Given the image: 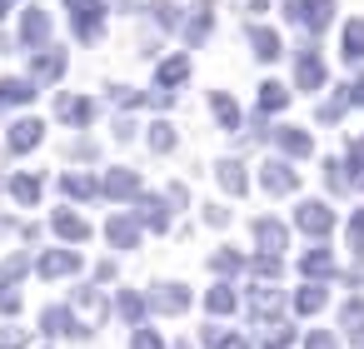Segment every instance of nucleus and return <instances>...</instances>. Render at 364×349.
<instances>
[{
    "label": "nucleus",
    "instance_id": "nucleus-10",
    "mask_svg": "<svg viewBox=\"0 0 364 349\" xmlns=\"http://www.w3.org/2000/svg\"><path fill=\"white\" fill-rule=\"evenodd\" d=\"M26 100H36L31 80H6V85H0V105H26Z\"/></svg>",
    "mask_w": 364,
    "mask_h": 349
},
{
    "label": "nucleus",
    "instance_id": "nucleus-25",
    "mask_svg": "<svg viewBox=\"0 0 364 349\" xmlns=\"http://www.w3.org/2000/svg\"><path fill=\"white\" fill-rule=\"evenodd\" d=\"M205 304H210V309H215V314H230V309H235V294H230V289H225V284H215V289H210V299H205Z\"/></svg>",
    "mask_w": 364,
    "mask_h": 349
},
{
    "label": "nucleus",
    "instance_id": "nucleus-26",
    "mask_svg": "<svg viewBox=\"0 0 364 349\" xmlns=\"http://www.w3.org/2000/svg\"><path fill=\"white\" fill-rule=\"evenodd\" d=\"M150 11H155V21H160V26H170V31L180 26V6H170V0H155Z\"/></svg>",
    "mask_w": 364,
    "mask_h": 349
},
{
    "label": "nucleus",
    "instance_id": "nucleus-31",
    "mask_svg": "<svg viewBox=\"0 0 364 349\" xmlns=\"http://www.w3.org/2000/svg\"><path fill=\"white\" fill-rule=\"evenodd\" d=\"M150 145H155V150H170V145H175V130H170V125H155Z\"/></svg>",
    "mask_w": 364,
    "mask_h": 349
},
{
    "label": "nucleus",
    "instance_id": "nucleus-20",
    "mask_svg": "<svg viewBox=\"0 0 364 349\" xmlns=\"http://www.w3.org/2000/svg\"><path fill=\"white\" fill-rule=\"evenodd\" d=\"M185 70H190V60H185V55L165 60V65H160V85H180V80H185Z\"/></svg>",
    "mask_w": 364,
    "mask_h": 349
},
{
    "label": "nucleus",
    "instance_id": "nucleus-28",
    "mask_svg": "<svg viewBox=\"0 0 364 349\" xmlns=\"http://www.w3.org/2000/svg\"><path fill=\"white\" fill-rule=\"evenodd\" d=\"M294 304H299V309H304V314H309V309H319V304H324V289H319V284H304V289H299V299H294Z\"/></svg>",
    "mask_w": 364,
    "mask_h": 349
},
{
    "label": "nucleus",
    "instance_id": "nucleus-11",
    "mask_svg": "<svg viewBox=\"0 0 364 349\" xmlns=\"http://www.w3.org/2000/svg\"><path fill=\"white\" fill-rule=\"evenodd\" d=\"M55 230H60L65 240H90V225H85L80 215H70V210H60V215H55Z\"/></svg>",
    "mask_w": 364,
    "mask_h": 349
},
{
    "label": "nucleus",
    "instance_id": "nucleus-8",
    "mask_svg": "<svg viewBox=\"0 0 364 349\" xmlns=\"http://www.w3.org/2000/svg\"><path fill=\"white\" fill-rule=\"evenodd\" d=\"M21 36H26V45L46 41V36H50V16H46V11H26V26H21Z\"/></svg>",
    "mask_w": 364,
    "mask_h": 349
},
{
    "label": "nucleus",
    "instance_id": "nucleus-6",
    "mask_svg": "<svg viewBox=\"0 0 364 349\" xmlns=\"http://www.w3.org/2000/svg\"><path fill=\"white\" fill-rule=\"evenodd\" d=\"M80 269V254L75 249H55V254H41V274H70Z\"/></svg>",
    "mask_w": 364,
    "mask_h": 349
},
{
    "label": "nucleus",
    "instance_id": "nucleus-2",
    "mask_svg": "<svg viewBox=\"0 0 364 349\" xmlns=\"http://www.w3.org/2000/svg\"><path fill=\"white\" fill-rule=\"evenodd\" d=\"M65 6L75 11V36L80 41H90V36H100V0H65Z\"/></svg>",
    "mask_w": 364,
    "mask_h": 349
},
{
    "label": "nucleus",
    "instance_id": "nucleus-39",
    "mask_svg": "<svg viewBox=\"0 0 364 349\" xmlns=\"http://www.w3.org/2000/svg\"><path fill=\"white\" fill-rule=\"evenodd\" d=\"M349 100H354V105H364V75H359V80L349 85Z\"/></svg>",
    "mask_w": 364,
    "mask_h": 349
},
{
    "label": "nucleus",
    "instance_id": "nucleus-4",
    "mask_svg": "<svg viewBox=\"0 0 364 349\" xmlns=\"http://www.w3.org/2000/svg\"><path fill=\"white\" fill-rule=\"evenodd\" d=\"M259 180H264V190H274V195H284V190H294V170H289L284 160H269Z\"/></svg>",
    "mask_w": 364,
    "mask_h": 349
},
{
    "label": "nucleus",
    "instance_id": "nucleus-18",
    "mask_svg": "<svg viewBox=\"0 0 364 349\" xmlns=\"http://www.w3.org/2000/svg\"><path fill=\"white\" fill-rule=\"evenodd\" d=\"M220 185H225L230 195H240V190H245V170H240L235 160H220Z\"/></svg>",
    "mask_w": 364,
    "mask_h": 349
},
{
    "label": "nucleus",
    "instance_id": "nucleus-14",
    "mask_svg": "<svg viewBox=\"0 0 364 349\" xmlns=\"http://www.w3.org/2000/svg\"><path fill=\"white\" fill-rule=\"evenodd\" d=\"M155 304H160V309H170V314H180V309L190 304V294H185L180 284H165V289L155 294Z\"/></svg>",
    "mask_w": 364,
    "mask_h": 349
},
{
    "label": "nucleus",
    "instance_id": "nucleus-29",
    "mask_svg": "<svg viewBox=\"0 0 364 349\" xmlns=\"http://www.w3.org/2000/svg\"><path fill=\"white\" fill-rule=\"evenodd\" d=\"M259 105H264V110H279V105H284V85H274V80H269V85H264V95H259Z\"/></svg>",
    "mask_w": 364,
    "mask_h": 349
},
{
    "label": "nucleus",
    "instance_id": "nucleus-38",
    "mask_svg": "<svg viewBox=\"0 0 364 349\" xmlns=\"http://www.w3.org/2000/svg\"><path fill=\"white\" fill-rule=\"evenodd\" d=\"M309 349H339L334 334H309Z\"/></svg>",
    "mask_w": 364,
    "mask_h": 349
},
{
    "label": "nucleus",
    "instance_id": "nucleus-7",
    "mask_svg": "<svg viewBox=\"0 0 364 349\" xmlns=\"http://www.w3.org/2000/svg\"><path fill=\"white\" fill-rule=\"evenodd\" d=\"M41 120H21V125H11V150H31V145H41Z\"/></svg>",
    "mask_w": 364,
    "mask_h": 349
},
{
    "label": "nucleus",
    "instance_id": "nucleus-35",
    "mask_svg": "<svg viewBox=\"0 0 364 349\" xmlns=\"http://www.w3.org/2000/svg\"><path fill=\"white\" fill-rule=\"evenodd\" d=\"M0 309H11V314H16V309H21V294H16V289H11V284H0Z\"/></svg>",
    "mask_w": 364,
    "mask_h": 349
},
{
    "label": "nucleus",
    "instance_id": "nucleus-13",
    "mask_svg": "<svg viewBox=\"0 0 364 349\" xmlns=\"http://www.w3.org/2000/svg\"><path fill=\"white\" fill-rule=\"evenodd\" d=\"M110 240H115L120 249H130V245L140 240V230H135V220H125V215H115V220H110Z\"/></svg>",
    "mask_w": 364,
    "mask_h": 349
},
{
    "label": "nucleus",
    "instance_id": "nucleus-21",
    "mask_svg": "<svg viewBox=\"0 0 364 349\" xmlns=\"http://www.w3.org/2000/svg\"><path fill=\"white\" fill-rule=\"evenodd\" d=\"M11 195H16L21 205H36V195H41V185H36L31 175H16V180H11Z\"/></svg>",
    "mask_w": 364,
    "mask_h": 349
},
{
    "label": "nucleus",
    "instance_id": "nucleus-3",
    "mask_svg": "<svg viewBox=\"0 0 364 349\" xmlns=\"http://www.w3.org/2000/svg\"><path fill=\"white\" fill-rule=\"evenodd\" d=\"M299 230H309V235H329V230H334V215H329L319 200H304V205H299Z\"/></svg>",
    "mask_w": 364,
    "mask_h": 349
},
{
    "label": "nucleus",
    "instance_id": "nucleus-27",
    "mask_svg": "<svg viewBox=\"0 0 364 349\" xmlns=\"http://www.w3.org/2000/svg\"><path fill=\"white\" fill-rule=\"evenodd\" d=\"M60 70H65V55H41L36 60V75H46V80H55Z\"/></svg>",
    "mask_w": 364,
    "mask_h": 349
},
{
    "label": "nucleus",
    "instance_id": "nucleus-36",
    "mask_svg": "<svg viewBox=\"0 0 364 349\" xmlns=\"http://www.w3.org/2000/svg\"><path fill=\"white\" fill-rule=\"evenodd\" d=\"M21 344H26L21 329H0V349H21Z\"/></svg>",
    "mask_w": 364,
    "mask_h": 349
},
{
    "label": "nucleus",
    "instance_id": "nucleus-22",
    "mask_svg": "<svg viewBox=\"0 0 364 349\" xmlns=\"http://www.w3.org/2000/svg\"><path fill=\"white\" fill-rule=\"evenodd\" d=\"M304 274H334L329 249H309V254H304Z\"/></svg>",
    "mask_w": 364,
    "mask_h": 349
},
{
    "label": "nucleus",
    "instance_id": "nucleus-16",
    "mask_svg": "<svg viewBox=\"0 0 364 349\" xmlns=\"http://www.w3.org/2000/svg\"><path fill=\"white\" fill-rule=\"evenodd\" d=\"M250 41H255V55H259V60H274V55H279V36H274V31H255Z\"/></svg>",
    "mask_w": 364,
    "mask_h": 349
},
{
    "label": "nucleus",
    "instance_id": "nucleus-37",
    "mask_svg": "<svg viewBox=\"0 0 364 349\" xmlns=\"http://www.w3.org/2000/svg\"><path fill=\"white\" fill-rule=\"evenodd\" d=\"M215 269H225V274H230V269H240V254H230V249H220V254H215Z\"/></svg>",
    "mask_w": 364,
    "mask_h": 349
},
{
    "label": "nucleus",
    "instance_id": "nucleus-23",
    "mask_svg": "<svg viewBox=\"0 0 364 349\" xmlns=\"http://www.w3.org/2000/svg\"><path fill=\"white\" fill-rule=\"evenodd\" d=\"M215 115H220V125H225V130H235V125H240V110H235V100H230V95H215Z\"/></svg>",
    "mask_w": 364,
    "mask_h": 349
},
{
    "label": "nucleus",
    "instance_id": "nucleus-15",
    "mask_svg": "<svg viewBox=\"0 0 364 349\" xmlns=\"http://www.w3.org/2000/svg\"><path fill=\"white\" fill-rule=\"evenodd\" d=\"M344 55H349V60L364 55V21H349V26H344Z\"/></svg>",
    "mask_w": 364,
    "mask_h": 349
},
{
    "label": "nucleus",
    "instance_id": "nucleus-1",
    "mask_svg": "<svg viewBox=\"0 0 364 349\" xmlns=\"http://www.w3.org/2000/svg\"><path fill=\"white\" fill-rule=\"evenodd\" d=\"M289 16H294L299 26L319 31V26H329V16H334V0H289Z\"/></svg>",
    "mask_w": 364,
    "mask_h": 349
},
{
    "label": "nucleus",
    "instance_id": "nucleus-12",
    "mask_svg": "<svg viewBox=\"0 0 364 349\" xmlns=\"http://www.w3.org/2000/svg\"><path fill=\"white\" fill-rule=\"evenodd\" d=\"M46 334H80V324L70 319V309H46Z\"/></svg>",
    "mask_w": 364,
    "mask_h": 349
},
{
    "label": "nucleus",
    "instance_id": "nucleus-9",
    "mask_svg": "<svg viewBox=\"0 0 364 349\" xmlns=\"http://www.w3.org/2000/svg\"><path fill=\"white\" fill-rule=\"evenodd\" d=\"M255 240L264 249H284V225L279 220H255Z\"/></svg>",
    "mask_w": 364,
    "mask_h": 349
},
{
    "label": "nucleus",
    "instance_id": "nucleus-19",
    "mask_svg": "<svg viewBox=\"0 0 364 349\" xmlns=\"http://www.w3.org/2000/svg\"><path fill=\"white\" fill-rule=\"evenodd\" d=\"M279 299H284L279 289H255V294H250V309H255V314H274Z\"/></svg>",
    "mask_w": 364,
    "mask_h": 349
},
{
    "label": "nucleus",
    "instance_id": "nucleus-33",
    "mask_svg": "<svg viewBox=\"0 0 364 349\" xmlns=\"http://www.w3.org/2000/svg\"><path fill=\"white\" fill-rule=\"evenodd\" d=\"M130 349H160V334H155V329H140V334H135V344H130Z\"/></svg>",
    "mask_w": 364,
    "mask_h": 349
},
{
    "label": "nucleus",
    "instance_id": "nucleus-34",
    "mask_svg": "<svg viewBox=\"0 0 364 349\" xmlns=\"http://www.w3.org/2000/svg\"><path fill=\"white\" fill-rule=\"evenodd\" d=\"M349 240H354V249H359V254H364V210H359V215H354V225H349Z\"/></svg>",
    "mask_w": 364,
    "mask_h": 349
},
{
    "label": "nucleus",
    "instance_id": "nucleus-24",
    "mask_svg": "<svg viewBox=\"0 0 364 349\" xmlns=\"http://www.w3.org/2000/svg\"><path fill=\"white\" fill-rule=\"evenodd\" d=\"M135 185H140V180H135V175H130V170H115V175H110V180H105V190H110V195H130V190H135Z\"/></svg>",
    "mask_w": 364,
    "mask_h": 349
},
{
    "label": "nucleus",
    "instance_id": "nucleus-30",
    "mask_svg": "<svg viewBox=\"0 0 364 349\" xmlns=\"http://www.w3.org/2000/svg\"><path fill=\"white\" fill-rule=\"evenodd\" d=\"M65 190H70V195H95L100 185H95V180H85V175H65Z\"/></svg>",
    "mask_w": 364,
    "mask_h": 349
},
{
    "label": "nucleus",
    "instance_id": "nucleus-40",
    "mask_svg": "<svg viewBox=\"0 0 364 349\" xmlns=\"http://www.w3.org/2000/svg\"><path fill=\"white\" fill-rule=\"evenodd\" d=\"M220 349H250V339H235V334H225V339H220Z\"/></svg>",
    "mask_w": 364,
    "mask_h": 349
},
{
    "label": "nucleus",
    "instance_id": "nucleus-32",
    "mask_svg": "<svg viewBox=\"0 0 364 349\" xmlns=\"http://www.w3.org/2000/svg\"><path fill=\"white\" fill-rule=\"evenodd\" d=\"M140 309H145V304H140V294H120V314H125V319H135Z\"/></svg>",
    "mask_w": 364,
    "mask_h": 349
},
{
    "label": "nucleus",
    "instance_id": "nucleus-17",
    "mask_svg": "<svg viewBox=\"0 0 364 349\" xmlns=\"http://www.w3.org/2000/svg\"><path fill=\"white\" fill-rule=\"evenodd\" d=\"M279 150L284 155H309V135L304 130H279Z\"/></svg>",
    "mask_w": 364,
    "mask_h": 349
},
{
    "label": "nucleus",
    "instance_id": "nucleus-5",
    "mask_svg": "<svg viewBox=\"0 0 364 349\" xmlns=\"http://www.w3.org/2000/svg\"><path fill=\"white\" fill-rule=\"evenodd\" d=\"M319 80H324V65H319L314 45H304V50H299V85H304V90H314Z\"/></svg>",
    "mask_w": 364,
    "mask_h": 349
}]
</instances>
